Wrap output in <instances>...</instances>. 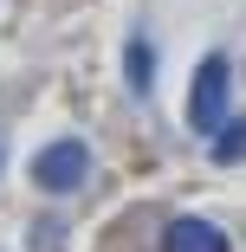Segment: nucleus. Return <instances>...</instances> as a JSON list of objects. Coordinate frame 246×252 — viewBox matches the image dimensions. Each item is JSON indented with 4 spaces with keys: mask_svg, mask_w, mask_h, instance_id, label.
<instances>
[{
    "mask_svg": "<svg viewBox=\"0 0 246 252\" xmlns=\"http://www.w3.org/2000/svg\"><path fill=\"white\" fill-rule=\"evenodd\" d=\"M227 91H233V65H227V52H208L201 71H194V91H188V123L201 136H220V123L233 117L227 110Z\"/></svg>",
    "mask_w": 246,
    "mask_h": 252,
    "instance_id": "f257e3e1",
    "label": "nucleus"
},
{
    "mask_svg": "<svg viewBox=\"0 0 246 252\" xmlns=\"http://www.w3.org/2000/svg\"><path fill=\"white\" fill-rule=\"evenodd\" d=\"M84 181H91V149L78 136H59L33 156V188H45V194H78Z\"/></svg>",
    "mask_w": 246,
    "mask_h": 252,
    "instance_id": "f03ea898",
    "label": "nucleus"
},
{
    "mask_svg": "<svg viewBox=\"0 0 246 252\" xmlns=\"http://www.w3.org/2000/svg\"><path fill=\"white\" fill-rule=\"evenodd\" d=\"M162 252H227V233H220L214 220H194V214H181V220H169V233H162Z\"/></svg>",
    "mask_w": 246,
    "mask_h": 252,
    "instance_id": "7ed1b4c3",
    "label": "nucleus"
},
{
    "mask_svg": "<svg viewBox=\"0 0 246 252\" xmlns=\"http://www.w3.org/2000/svg\"><path fill=\"white\" fill-rule=\"evenodd\" d=\"M123 78H130L136 97H149V84H156V52H149V39H130V45H123Z\"/></svg>",
    "mask_w": 246,
    "mask_h": 252,
    "instance_id": "20e7f679",
    "label": "nucleus"
},
{
    "mask_svg": "<svg viewBox=\"0 0 246 252\" xmlns=\"http://www.w3.org/2000/svg\"><path fill=\"white\" fill-rule=\"evenodd\" d=\"M214 156H220V162H240V156H246V123H240V117H227V123H220Z\"/></svg>",
    "mask_w": 246,
    "mask_h": 252,
    "instance_id": "39448f33",
    "label": "nucleus"
}]
</instances>
